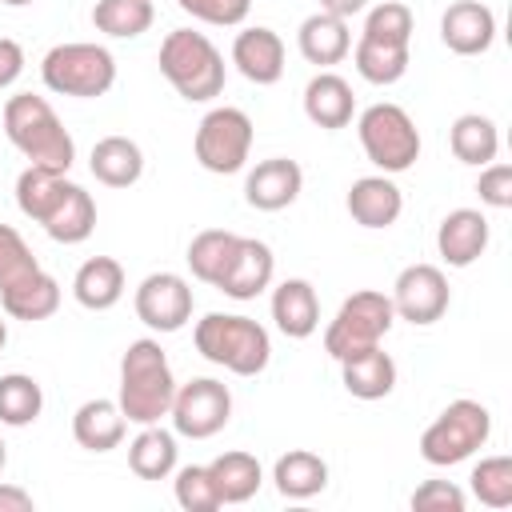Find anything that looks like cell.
Listing matches in <instances>:
<instances>
[{
    "mask_svg": "<svg viewBox=\"0 0 512 512\" xmlns=\"http://www.w3.org/2000/svg\"><path fill=\"white\" fill-rule=\"evenodd\" d=\"M32 508H36L32 492H24L16 484H0V512H32Z\"/></svg>",
    "mask_w": 512,
    "mask_h": 512,
    "instance_id": "f6af8a7d",
    "label": "cell"
},
{
    "mask_svg": "<svg viewBox=\"0 0 512 512\" xmlns=\"http://www.w3.org/2000/svg\"><path fill=\"white\" fill-rule=\"evenodd\" d=\"M340 380H344L348 396H356V400H384L396 388V360L380 344L364 348V352L340 360Z\"/></svg>",
    "mask_w": 512,
    "mask_h": 512,
    "instance_id": "cb8c5ba5",
    "label": "cell"
},
{
    "mask_svg": "<svg viewBox=\"0 0 512 512\" xmlns=\"http://www.w3.org/2000/svg\"><path fill=\"white\" fill-rule=\"evenodd\" d=\"M344 204H348V216L360 228H392L400 220V212H404V192L380 172V176L352 180Z\"/></svg>",
    "mask_w": 512,
    "mask_h": 512,
    "instance_id": "ac0fdd59",
    "label": "cell"
},
{
    "mask_svg": "<svg viewBox=\"0 0 512 512\" xmlns=\"http://www.w3.org/2000/svg\"><path fill=\"white\" fill-rule=\"evenodd\" d=\"M192 344L204 360L236 372V376H260L272 360V340L264 324L252 316H232V312H208L192 328Z\"/></svg>",
    "mask_w": 512,
    "mask_h": 512,
    "instance_id": "3957f363",
    "label": "cell"
},
{
    "mask_svg": "<svg viewBox=\"0 0 512 512\" xmlns=\"http://www.w3.org/2000/svg\"><path fill=\"white\" fill-rule=\"evenodd\" d=\"M476 192H480V204L488 208H512V164H484L480 168V180H476Z\"/></svg>",
    "mask_w": 512,
    "mask_h": 512,
    "instance_id": "7bdbcfd3",
    "label": "cell"
},
{
    "mask_svg": "<svg viewBox=\"0 0 512 512\" xmlns=\"http://www.w3.org/2000/svg\"><path fill=\"white\" fill-rule=\"evenodd\" d=\"M356 132H360V148L364 156L384 172V176H396V172H408L416 160H420V132L412 124V116L400 108V104H368L356 120Z\"/></svg>",
    "mask_w": 512,
    "mask_h": 512,
    "instance_id": "52a82bcc",
    "label": "cell"
},
{
    "mask_svg": "<svg viewBox=\"0 0 512 512\" xmlns=\"http://www.w3.org/2000/svg\"><path fill=\"white\" fill-rule=\"evenodd\" d=\"M176 432L160 428V424H140L136 440L128 444V468L140 480H168L176 472Z\"/></svg>",
    "mask_w": 512,
    "mask_h": 512,
    "instance_id": "83f0119b",
    "label": "cell"
},
{
    "mask_svg": "<svg viewBox=\"0 0 512 512\" xmlns=\"http://www.w3.org/2000/svg\"><path fill=\"white\" fill-rule=\"evenodd\" d=\"M4 136L28 164H44V168L68 172L72 160H76L72 132L60 124L56 108L44 96H32V92L8 96L4 100Z\"/></svg>",
    "mask_w": 512,
    "mask_h": 512,
    "instance_id": "7a4b0ae2",
    "label": "cell"
},
{
    "mask_svg": "<svg viewBox=\"0 0 512 512\" xmlns=\"http://www.w3.org/2000/svg\"><path fill=\"white\" fill-rule=\"evenodd\" d=\"M168 416H172L176 436L208 440L232 420V392L212 376H196L188 384H176Z\"/></svg>",
    "mask_w": 512,
    "mask_h": 512,
    "instance_id": "30bf717a",
    "label": "cell"
},
{
    "mask_svg": "<svg viewBox=\"0 0 512 512\" xmlns=\"http://www.w3.org/2000/svg\"><path fill=\"white\" fill-rule=\"evenodd\" d=\"M276 276V256L264 240L256 236H240L236 252H232V264L224 268V276L216 280V288L232 300H256Z\"/></svg>",
    "mask_w": 512,
    "mask_h": 512,
    "instance_id": "9a60e30c",
    "label": "cell"
},
{
    "mask_svg": "<svg viewBox=\"0 0 512 512\" xmlns=\"http://www.w3.org/2000/svg\"><path fill=\"white\" fill-rule=\"evenodd\" d=\"M192 288L184 276L176 272H152L136 284L132 308L140 316V324H148L152 332H180L192 320Z\"/></svg>",
    "mask_w": 512,
    "mask_h": 512,
    "instance_id": "8fae6325",
    "label": "cell"
},
{
    "mask_svg": "<svg viewBox=\"0 0 512 512\" xmlns=\"http://www.w3.org/2000/svg\"><path fill=\"white\" fill-rule=\"evenodd\" d=\"M440 40L456 56H480L496 40V12L480 0H456L440 16Z\"/></svg>",
    "mask_w": 512,
    "mask_h": 512,
    "instance_id": "4fadbf2b",
    "label": "cell"
},
{
    "mask_svg": "<svg viewBox=\"0 0 512 512\" xmlns=\"http://www.w3.org/2000/svg\"><path fill=\"white\" fill-rule=\"evenodd\" d=\"M0 308L12 316V320H48L56 308H60V284L44 272V268H36L32 276H24V280H16V284H8V288H0Z\"/></svg>",
    "mask_w": 512,
    "mask_h": 512,
    "instance_id": "4316f807",
    "label": "cell"
},
{
    "mask_svg": "<svg viewBox=\"0 0 512 512\" xmlns=\"http://www.w3.org/2000/svg\"><path fill=\"white\" fill-rule=\"evenodd\" d=\"M392 312L408 324H436L448 312V276L436 264H408L392 284Z\"/></svg>",
    "mask_w": 512,
    "mask_h": 512,
    "instance_id": "7c38bea8",
    "label": "cell"
},
{
    "mask_svg": "<svg viewBox=\"0 0 512 512\" xmlns=\"http://www.w3.org/2000/svg\"><path fill=\"white\" fill-rule=\"evenodd\" d=\"M68 184H72L68 172H56V168H44V164H28V168L16 176V208H20L28 220L44 224V216L56 208V200L64 196Z\"/></svg>",
    "mask_w": 512,
    "mask_h": 512,
    "instance_id": "1f68e13d",
    "label": "cell"
},
{
    "mask_svg": "<svg viewBox=\"0 0 512 512\" xmlns=\"http://www.w3.org/2000/svg\"><path fill=\"white\" fill-rule=\"evenodd\" d=\"M88 168L104 188H128L144 176V152L128 136H104V140L92 144Z\"/></svg>",
    "mask_w": 512,
    "mask_h": 512,
    "instance_id": "d4e9b609",
    "label": "cell"
},
{
    "mask_svg": "<svg viewBox=\"0 0 512 512\" xmlns=\"http://www.w3.org/2000/svg\"><path fill=\"white\" fill-rule=\"evenodd\" d=\"M392 324H396L392 300L384 292H376V288H360L336 308L332 324L324 328V352L340 364V360H348V356H356L364 348H376L388 336Z\"/></svg>",
    "mask_w": 512,
    "mask_h": 512,
    "instance_id": "ba28073f",
    "label": "cell"
},
{
    "mask_svg": "<svg viewBox=\"0 0 512 512\" xmlns=\"http://www.w3.org/2000/svg\"><path fill=\"white\" fill-rule=\"evenodd\" d=\"M492 436V412L480 400H452L420 436V456L432 468H452L480 452Z\"/></svg>",
    "mask_w": 512,
    "mask_h": 512,
    "instance_id": "8992f818",
    "label": "cell"
},
{
    "mask_svg": "<svg viewBox=\"0 0 512 512\" xmlns=\"http://www.w3.org/2000/svg\"><path fill=\"white\" fill-rule=\"evenodd\" d=\"M72 296L88 312H108L124 296V268L116 256H92L72 276Z\"/></svg>",
    "mask_w": 512,
    "mask_h": 512,
    "instance_id": "603a6c76",
    "label": "cell"
},
{
    "mask_svg": "<svg viewBox=\"0 0 512 512\" xmlns=\"http://www.w3.org/2000/svg\"><path fill=\"white\" fill-rule=\"evenodd\" d=\"M172 396H176V376H172L164 348L152 336L132 340L120 356V392H116L124 420L128 424H160L172 408Z\"/></svg>",
    "mask_w": 512,
    "mask_h": 512,
    "instance_id": "6da1fadb",
    "label": "cell"
},
{
    "mask_svg": "<svg viewBox=\"0 0 512 512\" xmlns=\"http://www.w3.org/2000/svg\"><path fill=\"white\" fill-rule=\"evenodd\" d=\"M24 72V48L12 36H0V92L12 88Z\"/></svg>",
    "mask_w": 512,
    "mask_h": 512,
    "instance_id": "ee69618b",
    "label": "cell"
},
{
    "mask_svg": "<svg viewBox=\"0 0 512 512\" xmlns=\"http://www.w3.org/2000/svg\"><path fill=\"white\" fill-rule=\"evenodd\" d=\"M300 188H304V168L288 156H268L248 172L244 200L256 212H280L300 196Z\"/></svg>",
    "mask_w": 512,
    "mask_h": 512,
    "instance_id": "5bb4252c",
    "label": "cell"
},
{
    "mask_svg": "<svg viewBox=\"0 0 512 512\" xmlns=\"http://www.w3.org/2000/svg\"><path fill=\"white\" fill-rule=\"evenodd\" d=\"M236 244H240L236 232H228V228H204V232L192 236L184 260H188V268H192V276H196L200 284H212V288H216V280H220L224 268L232 264Z\"/></svg>",
    "mask_w": 512,
    "mask_h": 512,
    "instance_id": "d6a6232c",
    "label": "cell"
},
{
    "mask_svg": "<svg viewBox=\"0 0 512 512\" xmlns=\"http://www.w3.org/2000/svg\"><path fill=\"white\" fill-rule=\"evenodd\" d=\"M352 60H356V72L368 80V84H396L404 72H408V44H388V40H368L360 36L356 48H352Z\"/></svg>",
    "mask_w": 512,
    "mask_h": 512,
    "instance_id": "836d02e7",
    "label": "cell"
},
{
    "mask_svg": "<svg viewBox=\"0 0 512 512\" xmlns=\"http://www.w3.org/2000/svg\"><path fill=\"white\" fill-rule=\"evenodd\" d=\"M208 472H212V484H216V496H220V504H244V500H252L256 492H260V484H264V472H260V460L252 456V452H220L212 464H208Z\"/></svg>",
    "mask_w": 512,
    "mask_h": 512,
    "instance_id": "f546056e",
    "label": "cell"
},
{
    "mask_svg": "<svg viewBox=\"0 0 512 512\" xmlns=\"http://www.w3.org/2000/svg\"><path fill=\"white\" fill-rule=\"evenodd\" d=\"M56 244H84L96 228V200L92 192H84L80 184H68L64 196L56 200V208L44 216L40 224Z\"/></svg>",
    "mask_w": 512,
    "mask_h": 512,
    "instance_id": "484cf974",
    "label": "cell"
},
{
    "mask_svg": "<svg viewBox=\"0 0 512 512\" xmlns=\"http://www.w3.org/2000/svg\"><path fill=\"white\" fill-rule=\"evenodd\" d=\"M296 48L308 64L316 68H332L340 64L348 52H352V32H348V20L332 16V12H312L300 20L296 28Z\"/></svg>",
    "mask_w": 512,
    "mask_h": 512,
    "instance_id": "44dd1931",
    "label": "cell"
},
{
    "mask_svg": "<svg viewBox=\"0 0 512 512\" xmlns=\"http://www.w3.org/2000/svg\"><path fill=\"white\" fill-rule=\"evenodd\" d=\"M156 20L152 0H96L92 8V24L96 32L112 36V40H136L140 32H148Z\"/></svg>",
    "mask_w": 512,
    "mask_h": 512,
    "instance_id": "e575fe53",
    "label": "cell"
},
{
    "mask_svg": "<svg viewBox=\"0 0 512 512\" xmlns=\"http://www.w3.org/2000/svg\"><path fill=\"white\" fill-rule=\"evenodd\" d=\"M252 120L244 108H212L204 112V120L196 124V140H192V152L200 160L204 172H216V176H232L248 164V152H252Z\"/></svg>",
    "mask_w": 512,
    "mask_h": 512,
    "instance_id": "9c48e42d",
    "label": "cell"
},
{
    "mask_svg": "<svg viewBox=\"0 0 512 512\" xmlns=\"http://www.w3.org/2000/svg\"><path fill=\"white\" fill-rule=\"evenodd\" d=\"M0 4H8V8H24V4H32V0H0Z\"/></svg>",
    "mask_w": 512,
    "mask_h": 512,
    "instance_id": "681fc988",
    "label": "cell"
},
{
    "mask_svg": "<svg viewBox=\"0 0 512 512\" xmlns=\"http://www.w3.org/2000/svg\"><path fill=\"white\" fill-rule=\"evenodd\" d=\"M272 320L288 340H308L320 328V300L304 276H288L272 292Z\"/></svg>",
    "mask_w": 512,
    "mask_h": 512,
    "instance_id": "ffe728a7",
    "label": "cell"
},
{
    "mask_svg": "<svg viewBox=\"0 0 512 512\" xmlns=\"http://www.w3.org/2000/svg\"><path fill=\"white\" fill-rule=\"evenodd\" d=\"M40 268V260L32 256V248L24 244V236L12 224H0V288L32 276Z\"/></svg>",
    "mask_w": 512,
    "mask_h": 512,
    "instance_id": "ab89813d",
    "label": "cell"
},
{
    "mask_svg": "<svg viewBox=\"0 0 512 512\" xmlns=\"http://www.w3.org/2000/svg\"><path fill=\"white\" fill-rule=\"evenodd\" d=\"M176 4L192 20H204V24H216V28H236L252 12V0H176Z\"/></svg>",
    "mask_w": 512,
    "mask_h": 512,
    "instance_id": "60d3db41",
    "label": "cell"
},
{
    "mask_svg": "<svg viewBox=\"0 0 512 512\" xmlns=\"http://www.w3.org/2000/svg\"><path fill=\"white\" fill-rule=\"evenodd\" d=\"M488 248V216L480 208H452L436 228V252L448 268H468Z\"/></svg>",
    "mask_w": 512,
    "mask_h": 512,
    "instance_id": "2e32d148",
    "label": "cell"
},
{
    "mask_svg": "<svg viewBox=\"0 0 512 512\" xmlns=\"http://www.w3.org/2000/svg\"><path fill=\"white\" fill-rule=\"evenodd\" d=\"M304 116L316 124V128H348L352 116H356V96H352V84L336 72H316L308 84H304Z\"/></svg>",
    "mask_w": 512,
    "mask_h": 512,
    "instance_id": "d6986e66",
    "label": "cell"
},
{
    "mask_svg": "<svg viewBox=\"0 0 512 512\" xmlns=\"http://www.w3.org/2000/svg\"><path fill=\"white\" fill-rule=\"evenodd\" d=\"M172 492H176V504L184 512H216L220 508V496H216V484H212L208 464L180 468L176 480H172Z\"/></svg>",
    "mask_w": 512,
    "mask_h": 512,
    "instance_id": "f35d334b",
    "label": "cell"
},
{
    "mask_svg": "<svg viewBox=\"0 0 512 512\" xmlns=\"http://www.w3.org/2000/svg\"><path fill=\"white\" fill-rule=\"evenodd\" d=\"M4 344H8V324L0 320V352H4Z\"/></svg>",
    "mask_w": 512,
    "mask_h": 512,
    "instance_id": "c3c4849f",
    "label": "cell"
},
{
    "mask_svg": "<svg viewBox=\"0 0 512 512\" xmlns=\"http://www.w3.org/2000/svg\"><path fill=\"white\" fill-rule=\"evenodd\" d=\"M272 480H276V492L280 496H288V500H312L328 484V464H324V456H316L308 448H292V452H284L272 464Z\"/></svg>",
    "mask_w": 512,
    "mask_h": 512,
    "instance_id": "f1b7e54d",
    "label": "cell"
},
{
    "mask_svg": "<svg viewBox=\"0 0 512 512\" xmlns=\"http://www.w3.org/2000/svg\"><path fill=\"white\" fill-rule=\"evenodd\" d=\"M368 8V0H320V12H332V16H340V20H352V16H360Z\"/></svg>",
    "mask_w": 512,
    "mask_h": 512,
    "instance_id": "bcb514c9",
    "label": "cell"
},
{
    "mask_svg": "<svg viewBox=\"0 0 512 512\" xmlns=\"http://www.w3.org/2000/svg\"><path fill=\"white\" fill-rule=\"evenodd\" d=\"M160 72L188 104H208L224 92V56L220 48L192 28H172L160 44Z\"/></svg>",
    "mask_w": 512,
    "mask_h": 512,
    "instance_id": "277c9868",
    "label": "cell"
},
{
    "mask_svg": "<svg viewBox=\"0 0 512 512\" xmlns=\"http://www.w3.org/2000/svg\"><path fill=\"white\" fill-rule=\"evenodd\" d=\"M4 464H8V444L0 440V472H4Z\"/></svg>",
    "mask_w": 512,
    "mask_h": 512,
    "instance_id": "7dc6e473",
    "label": "cell"
},
{
    "mask_svg": "<svg viewBox=\"0 0 512 512\" xmlns=\"http://www.w3.org/2000/svg\"><path fill=\"white\" fill-rule=\"evenodd\" d=\"M232 64H236V72L244 80L268 88V84H276L284 76V40L264 24L244 28L232 40Z\"/></svg>",
    "mask_w": 512,
    "mask_h": 512,
    "instance_id": "e0dca14e",
    "label": "cell"
},
{
    "mask_svg": "<svg viewBox=\"0 0 512 512\" xmlns=\"http://www.w3.org/2000/svg\"><path fill=\"white\" fill-rule=\"evenodd\" d=\"M412 28H416V16H412L408 4H400V0H380L376 8H368L360 36H368V40H388V44H412Z\"/></svg>",
    "mask_w": 512,
    "mask_h": 512,
    "instance_id": "8d00e7d4",
    "label": "cell"
},
{
    "mask_svg": "<svg viewBox=\"0 0 512 512\" xmlns=\"http://www.w3.org/2000/svg\"><path fill=\"white\" fill-rule=\"evenodd\" d=\"M472 496L488 508L512 504V460L508 456H484L472 468Z\"/></svg>",
    "mask_w": 512,
    "mask_h": 512,
    "instance_id": "74e56055",
    "label": "cell"
},
{
    "mask_svg": "<svg viewBox=\"0 0 512 512\" xmlns=\"http://www.w3.org/2000/svg\"><path fill=\"white\" fill-rule=\"evenodd\" d=\"M40 412H44V388L32 376H24V372L0 376V424L28 428V424H36Z\"/></svg>",
    "mask_w": 512,
    "mask_h": 512,
    "instance_id": "d590c367",
    "label": "cell"
},
{
    "mask_svg": "<svg viewBox=\"0 0 512 512\" xmlns=\"http://www.w3.org/2000/svg\"><path fill=\"white\" fill-rule=\"evenodd\" d=\"M124 432H128V420L120 412L116 400H84L76 412H72V440L88 452H112L124 444Z\"/></svg>",
    "mask_w": 512,
    "mask_h": 512,
    "instance_id": "7402d4cb",
    "label": "cell"
},
{
    "mask_svg": "<svg viewBox=\"0 0 512 512\" xmlns=\"http://www.w3.org/2000/svg\"><path fill=\"white\" fill-rule=\"evenodd\" d=\"M468 496L452 484V480H424L412 492V508L416 512H464Z\"/></svg>",
    "mask_w": 512,
    "mask_h": 512,
    "instance_id": "b9f144b4",
    "label": "cell"
},
{
    "mask_svg": "<svg viewBox=\"0 0 512 512\" xmlns=\"http://www.w3.org/2000/svg\"><path fill=\"white\" fill-rule=\"evenodd\" d=\"M40 80L48 92L96 100L116 84V56L104 44H88V40L56 44L40 60Z\"/></svg>",
    "mask_w": 512,
    "mask_h": 512,
    "instance_id": "5b68a950",
    "label": "cell"
},
{
    "mask_svg": "<svg viewBox=\"0 0 512 512\" xmlns=\"http://www.w3.org/2000/svg\"><path fill=\"white\" fill-rule=\"evenodd\" d=\"M448 144H452V156L460 164H472V168H484L496 160L500 152V132L488 116L480 112H464L452 120V132H448Z\"/></svg>",
    "mask_w": 512,
    "mask_h": 512,
    "instance_id": "4dcf8cb0",
    "label": "cell"
}]
</instances>
